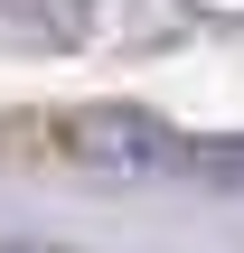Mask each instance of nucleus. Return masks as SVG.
<instances>
[{
    "label": "nucleus",
    "instance_id": "obj_1",
    "mask_svg": "<svg viewBox=\"0 0 244 253\" xmlns=\"http://www.w3.org/2000/svg\"><path fill=\"white\" fill-rule=\"evenodd\" d=\"M47 141L85 169H113V178H179V188L244 197V141H216V131H179V122H150V113H75Z\"/></svg>",
    "mask_w": 244,
    "mask_h": 253
}]
</instances>
